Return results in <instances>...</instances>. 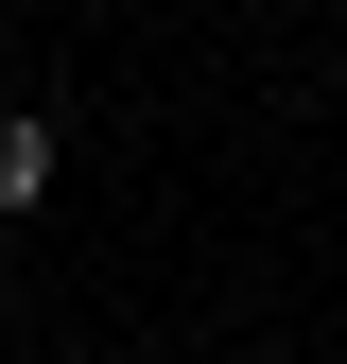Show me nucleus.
Returning a JSON list of instances; mask_svg holds the SVG:
<instances>
[{
	"mask_svg": "<svg viewBox=\"0 0 347 364\" xmlns=\"http://www.w3.org/2000/svg\"><path fill=\"white\" fill-rule=\"evenodd\" d=\"M70 364H105V347H70Z\"/></svg>",
	"mask_w": 347,
	"mask_h": 364,
	"instance_id": "nucleus-2",
	"label": "nucleus"
},
{
	"mask_svg": "<svg viewBox=\"0 0 347 364\" xmlns=\"http://www.w3.org/2000/svg\"><path fill=\"white\" fill-rule=\"evenodd\" d=\"M35 191H53V122H35V105H0V225H18Z\"/></svg>",
	"mask_w": 347,
	"mask_h": 364,
	"instance_id": "nucleus-1",
	"label": "nucleus"
}]
</instances>
